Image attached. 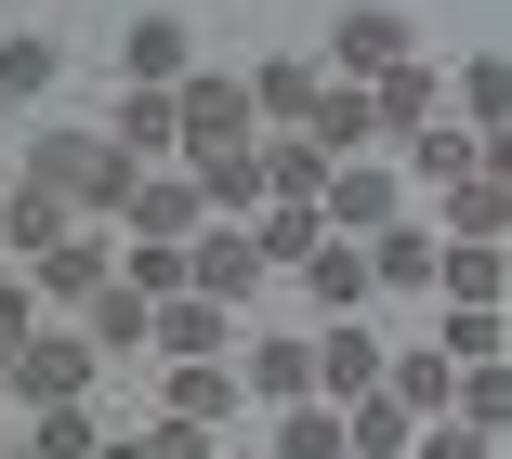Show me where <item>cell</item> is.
Returning a JSON list of instances; mask_svg holds the SVG:
<instances>
[{
	"instance_id": "obj_1",
	"label": "cell",
	"mask_w": 512,
	"mask_h": 459,
	"mask_svg": "<svg viewBox=\"0 0 512 459\" xmlns=\"http://www.w3.org/2000/svg\"><path fill=\"white\" fill-rule=\"evenodd\" d=\"M92 381H106V355H92L79 328H27L14 355H0V394H27V407H79Z\"/></svg>"
},
{
	"instance_id": "obj_2",
	"label": "cell",
	"mask_w": 512,
	"mask_h": 459,
	"mask_svg": "<svg viewBox=\"0 0 512 459\" xmlns=\"http://www.w3.org/2000/svg\"><path fill=\"white\" fill-rule=\"evenodd\" d=\"M171 119H184V145H250V79L184 66V79H171Z\"/></svg>"
},
{
	"instance_id": "obj_3",
	"label": "cell",
	"mask_w": 512,
	"mask_h": 459,
	"mask_svg": "<svg viewBox=\"0 0 512 459\" xmlns=\"http://www.w3.org/2000/svg\"><path fill=\"white\" fill-rule=\"evenodd\" d=\"M184 184H197L211 223H250V210H263V158H250V145H184Z\"/></svg>"
},
{
	"instance_id": "obj_4",
	"label": "cell",
	"mask_w": 512,
	"mask_h": 459,
	"mask_svg": "<svg viewBox=\"0 0 512 459\" xmlns=\"http://www.w3.org/2000/svg\"><path fill=\"white\" fill-rule=\"evenodd\" d=\"M224 341H237V315L224 302H197V289H171V302H145V355H224Z\"/></svg>"
},
{
	"instance_id": "obj_5",
	"label": "cell",
	"mask_w": 512,
	"mask_h": 459,
	"mask_svg": "<svg viewBox=\"0 0 512 459\" xmlns=\"http://www.w3.org/2000/svg\"><path fill=\"white\" fill-rule=\"evenodd\" d=\"M184 289H197V302H224V315H237V302L263 289V250L237 237V223H224V237H184Z\"/></svg>"
},
{
	"instance_id": "obj_6",
	"label": "cell",
	"mask_w": 512,
	"mask_h": 459,
	"mask_svg": "<svg viewBox=\"0 0 512 459\" xmlns=\"http://www.w3.org/2000/svg\"><path fill=\"white\" fill-rule=\"evenodd\" d=\"M329 53H342V79H381V66H407V14L394 0H355V14L329 27Z\"/></svg>"
},
{
	"instance_id": "obj_7",
	"label": "cell",
	"mask_w": 512,
	"mask_h": 459,
	"mask_svg": "<svg viewBox=\"0 0 512 459\" xmlns=\"http://www.w3.org/2000/svg\"><path fill=\"white\" fill-rule=\"evenodd\" d=\"M119 66H132L145 92H171V79L197 66V27H184V14H132V27H119Z\"/></svg>"
},
{
	"instance_id": "obj_8",
	"label": "cell",
	"mask_w": 512,
	"mask_h": 459,
	"mask_svg": "<svg viewBox=\"0 0 512 459\" xmlns=\"http://www.w3.org/2000/svg\"><path fill=\"white\" fill-rule=\"evenodd\" d=\"M355 92H368V132H394V145H407V132H434V66H421V53L381 66V79H355Z\"/></svg>"
},
{
	"instance_id": "obj_9",
	"label": "cell",
	"mask_w": 512,
	"mask_h": 459,
	"mask_svg": "<svg viewBox=\"0 0 512 459\" xmlns=\"http://www.w3.org/2000/svg\"><path fill=\"white\" fill-rule=\"evenodd\" d=\"M316 394H329V407H355V394H381V341H368V328H342V315L316 328Z\"/></svg>"
},
{
	"instance_id": "obj_10",
	"label": "cell",
	"mask_w": 512,
	"mask_h": 459,
	"mask_svg": "<svg viewBox=\"0 0 512 459\" xmlns=\"http://www.w3.org/2000/svg\"><path fill=\"white\" fill-rule=\"evenodd\" d=\"M27 263H40V276H27L40 302H92V289L119 276V263H106V237H53V250H27Z\"/></svg>"
},
{
	"instance_id": "obj_11",
	"label": "cell",
	"mask_w": 512,
	"mask_h": 459,
	"mask_svg": "<svg viewBox=\"0 0 512 459\" xmlns=\"http://www.w3.org/2000/svg\"><path fill=\"white\" fill-rule=\"evenodd\" d=\"M237 237H250V250H263V276H276V263H289V276H302V250H316V237H329V223H316V210H302V197H263V210H250V223H237Z\"/></svg>"
},
{
	"instance_id": "obj_12",
	"label": "cell",
	"mask_w": 512,
	"mask_h": 459,
	"mask_svg": "<svg viewBox=\"0 0 512 459\" xmlns=\"http://www.w3.org/2000/svg\"><path fill=\"white\" fill-rule=\"evenodd\" d=\"M119 223H132V237H197V223H211V210H197V184H184V171H145Z\"/></svg>"
},
{
	"instance_id": "obj_13",
	"label": "cell",
	"mask_w": 512,
	"mask_h": 459,
	"mask_svg": "<svg viewBox=\"0 0 512 459\" xmlns=\"http://www.w3.org/2000/svg\"><path fill=\"white\" fill-rule=\"evenodd\" d=\"M171 420L224 433V420H237V368H224V355H184V368H171Z\"/></svg>"
},
{
	"instance_id": "obj_14",
	"label": "cell",
	"mask_w": 512,
	"mask_h": 459,
	"mask_svg": "<svg viewBox=\"0 0 512 459\" xmlns=\"http://www.w3.org/2000/svg\"><path fill=\"white\" fill-rule=\"evenodd\" d=\"M106 145H119V158H171V145H184L171 92H145V79H132V92H119V119H106Z\"/></svg>"
},
{
	"instance_id": "obj_15",
	"label": "cell",
	"mask_w": 512,
	"mask_h": 459,
	"mask_svg": "<svg viewBox=\"0 0 512 459\" xmlns=\"http://www.w3.org/2000/svg\"><path fill=\"white\" fill-rule=\"evenodd\" d=\"M302 289H316V315H355L368 302V250L355 237H316V250H302Z\"/></svg>"
},
{
	"instance_id": "obj_16",
	"label": "cell",
	"mask_w": 512,
	"mask_h": 459,
	"mask_svg": "<svg viewBox=\"0 0 512 459\" xmlns=\"http://www.w3.org/2000/svg\"><path fill=\"white\" fill-rule=\"evenodd\" d=\"M434 289H447V302H486V315H499V237H434Z\"/></svg>"
},
{
	"instance_id": "obj_17",
	"label": "cell",
	"mask_w": 512,
	"mask_h": 459,
	"mask_svg": "<svg viewBox=\"0 0 512 459\" xmlns=\"http://www.w3.org/2000/svg\"><path fill=\"white\" fill-rule=\"evenodd\" d=\"M237 381H250V394H276V407H302V394H316V341H250Z\"/></svg>"
},
{
	"instance_id": "obj_18",
	"label": "cell",
	"mask_w": 512,
	"mask_h": 459,
	"mask_svg": "<svg viewBox=\"0 0 512 459\" xmlns=\"http://www.w3.org/2000/svg\"><path fill=\"white\" fill-rule=\"evenodd\" d=\"M407 171H421V184H460V171H499V132H407Z\"/></svg>"
},
{
	"instance_id": "obj_19",
	"label": "cell",
	"mask_w": 512,
	"mask_h": 459,
	"mask_svg": "<svg viewBox=\"0 0 512 459\" xmlns=\"http://www.w3.org/2000/svg\"><path fill=\"white\" fill-rule=\"evenodd\" d=\"M407 433H421V420H407L394 394H355L342 407V459H407Z\"/></svg>"
},
{
	"instance_id": "obj_20",
	"label": "cell",
	"mask_w": 512,
	"mask_h": 459,
	"mask_svg": "<svg viewBox=\"0 0 512 459\" xmlns=\"http://www.w3.org/2000/svg\"><path fill=\"white\" fill-rule=\"evenodd\" d=\"M79 315H92V328H79L92 355H145V289H119V276H106V289H92Z\"/></svg>"
},
{
	"instance_id": "obj_21",
	"label": "cell",
	"mask_w": 512,
	"mask_h": 459,
	"mask_svg": "<svg viewBox=\"0 0 512 459\" xmlns=\"http://www.w3.org/2000/svg\"><path fill=\"white\" fill-rule=\"evenodd\" d=\"M316 79H329V66H302V53L250 66V119H289V132H302V105H316Z\"/></svg>"
},
{
	"instance_id": "obj_22",
	"label": "cell",
	"mask_w": 512,
	"mask_h": 459,
	"mask_svg": "<svg viewBox=\"0 0 512 459\" xmlns=\"http://www.w3.org/2000/svg\"><path fill=\"white\" fill-rule=\"evenodd\" d=\"M368 289H434V237H407V223H368Z\"/></svg>"
},
{
	"instance_id": "obj_23",
	"label": "cell",
	"mask_w": 512,
	"mask_h": 459,
	"mask_svg": "<svg viewBox=\"0 0 512 459\" xmlns=\"http://www.w3.org/2000/svg\"><path fill=\"white\" fill-rule=\"evenodd\" d=\"M250 158H263V197H302V210H316V184H329V158L302 145V132H276V145H250Z\"/></svg>"
},
{
	"instance_id": "obj_24",
	"label": "cell",
	"mask_w": 512,
	"mask_h": 459,
	"mask_svg": "<svg viewBox=\"0 0 512 459\" xmlns=\"http://www.w3.org/2000/svg\"><path fill=\"white\" fill-rule=\"evenodd\" d=\"M276 459H342V407H329V394L276 407Z\"/></svg>"
},
{
	"instance_id": "obj_25",
	"label": "cell",
	"mask_w": 512,
	"mask_h": 459,
	"mask_svg": "<svg viewBox=\"0 0 512 459\" xmlns=\"http://www.w3.org/2000/svg\"><path fill=\"white\" fill-rule=\"evenodd\" d=\"M53 79H66L53 40H0V105H27V92H53Z\"/></svg>"
},
{
	"instance_id": "obj_26",
	"label": "cell",
	"mask_w": 512,
	"mask_h": 459,
	"mask_svg": "<svg viewBox=\"0 0 512 459\" xmlns=\"http://www.w3.org/2000/svg\"><path fill=\"white\" fill-rule=\"evenodd\" d=\"M0 223H14V250H53V237H66V197L14 184V197H0Z\"/></svg>"
},
{
	"instance_id": "obj_27",
	"label": "cell",
	"mask_w": 512,
	"mask_h": 459,
	"mask_svg": "<svg viewBox=\"0 0 512 459\" xmlns=\"http://www.w3.org/2000/svg\"><path fill=\"white\" fill-rule=\"evenodd\" d=\"M434 355H447V368H486V355H499V315H486V302H447V341H434Z\"/></svg>"
},
{
	"instance_id": "obj_28",
	"label": "cell",
	"mask_w": 512,
	"mask_h": 459,
	"mask_svg": "<svg viewBox=\"0 0 512 459\" xmlns=\"http://www.w3.org/2000/svg\"><path fill=\"white\" fill-rule=\"evenodd\" d=\"M447 237H499V171H460L447 184Z\"/></svg>"
},
{
	"instance_id": "obj_29",
	"label": "cell",
	"mask_w": 512,
	"mask_h": 459,
	"mask_svg": "<svg viewBox=\"0 0 512 459\" xmlns=\"http://www.w3.org/2000/svg\"><path fill=\"white\" fill-rule=\"evenodd\" d=\"M106 433H92V407H40V433H27V459H92Z\"/></svg>"
},
{
	"instance_id": "obj_30",
	"label": "cell",
	"mask_w": 512,
	"mask_h": 459,
	"mask_svg": "<svg viewBox=\"0 0 512 459\" xmlns=\"http://www.w3.org/2000/svg\"><path fill=\"white\" fill-rule=\"evenodd\" d=\"M119 289H145V302H171L184 289V237H132V276Z\"/></svg>"
},
{
	"instance_id": "obj_31",
	"label": "cell",
	"mask_w": 512,
	"mask_h": 459,
	"mask_svg": "<svg viewBox=\"0 0 512 459\" xmlns=\"http://www.w3.org/2000/svg\"><path fill=\"white\" fill-rule=\"evenodd\" d=\"M460 119H473V132H499V119H512V79H499V53H486V66H460Z\"/></svg>"
},
{
	"instance_id": "obj_32",
	"label": "cell",
	"mask_w": 512,
	"mask_h": 459,
	"mask_svg": "<svg viewBox=\"0 0 512 459\" xmlns=\"http://www.w3.org/2000/svg\"><path fill=\"white\" fill-rule=\"evenodd\" d=\"M407 459H499V433H473V420H421V433H407Z\"/></svg>"
},
{
	"instance_id": "obj_33",
	"label": "cell",
	"mask_w": 512,
	"mask_h": 459,
	"mask_svg": "<svg viewBox=\"0 0 512 459\" xmlns=\"http://www.w3.org/2000/svg\"><path fill=\"white\" fill-rule=\"evenodd\" d=\"M27 328H40V289H27V276H0V355H14Z\"/></svg>"
},
{
	"instance_id": "obj_34",
	"label": "cell",
	"mask_w": 512,
	"mask_h": 459,
	"mask_svg": "<svg viewBox=\"0 0 512 459\" xmlns=\"http://www.w3.org/2000/svg\"><path fill=\"white\" fill-rule=\"evenodd\" d=\"M145 459H224V446L197 433V420H158V433H145Z\"/></svg>"
},
{
	"instance_id": "obj_35",
	"label": "cell",
	"mask_w": 512,
	"mask_h": 459,
	"mask_svg": "<svg viewBox=\"0 0 512 459\" xmlns=\"http://www.w3.org/2000/svg\"><path fill=\"white\" fill-rule=\"evenodd\" d=\"M92 459H145V433H132V446H92Z\"/></svg>"
},
{
	"instance_id": "obj_36",
	"label": "cell",
	"mask_w": 512,
	"mask_h": 459,
	"mask_svg": "<svg viewBox=\"0 0 512 459\" xmlns=\"http://www.w3.org/2000/svg\"><path fill=\"white\" fill-rule=\"evenodd\" d=\"M0 145H14V105H0Z\"/></svg>"
},
{
	"instance_id": "obj_37",
	"label": "cell",
	"mask_w": 512,
	"mask_h": 459,
	"mask_svg": "<svg viewBox=\"0 0 512 459\" xmlns=\"http://www.w3.org/2000/svg\"><path fill=\"white\" fill-rule=\"evenodd\" d=\"M0 250H14V223H0Z\"/></svg>"
},
{
	"instance_id": "obj_38",
	"label": "cell",
	"mask_w": 512,
	"mask_h": 459,
	"mask_svg": "<svg viewBox=\"0 0 512 459\" xmlns=\"http://www.w3.org/2000/svg\"><path fill=\"white\" fill-rule=\"evenodd\" d=\"M0 459H27V446H0Z\"/></svg>"
}]
</instances>
